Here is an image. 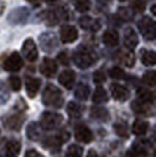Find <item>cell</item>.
Listing matches in <instances>:
<instances>
[{
    "mask_svg": "<svg viewBox=\"0 0 156 157\" xmlns=\"http://www.w3.org/2000/svg\"><path fill=\"white\" fill-rule=\"evenodd\" d=\"M40 72L41 74H44L47 78H53L57 72H58V66H57V62L53 59H49V58H45L44 61L41 62V66H40Z\"/></svg>",
    "mask_w": 156,
    "mask_h": 157,
    "instance_id": "ba28073f",
    "label": "cell"
},
{
    "mask_svg": "<svg viewBox=\"0 0 156 157\" xmlns=\"http://www.w3.org/2000/svg\"><path fill=\"white\" fill-rule=\"evenodd\" d=\"M75 138L79 142H82V143H89L93 141V132L91 131L89 128H87L86 125L80 124L75 128Z\"/></svg>",
    "mask_w": 156,
    "mask_h": 157,
    "instance_id": "9c48e42d",
    "label": "cell"
},
{
    "mask_svg": "<svg viewBox=\"0 0 156 157\" xmlns=\"http://www.w3.org/2000/svg\"><path fill=\"white\" fill-rule=\"evenodd\" d=\"M87 157H101V156H100V155H99L95 150H89V152H88Z\"/></svg>",
    "mask_w": 156,
    "mask_h": 157,
    "instance_id": "f35d334b",
    "label": "cell"
},
{
    "mask_svg": "<svg viewBox=\"0 0 156 157\" xmlns=\"http://www.w3.org/2000/svg\"><path fill=\"white\" fill-rule=\"evenodd\" d=\"M122 62L126 66H128V67H133L134 62H135V56H134L133 52L124 53L123 55H122Z\"/></svg>",
    "mask_w": 156,
    "mask_h": 157,
    "instance_id": "1f68e13d",
    "label": "cell"
},
{
    "mask_svg": "<svg viewBox=\"0 0 156 157\" xmlns=\"http://www.w3.org/2000/svg\"><path fill=\"white\" fill-rule=\"evenodd\" d=\"M134 10L135 12H138V13H143L144 10H146V4L143 0H135L134 1Z\"/></svg>",
    "mask_w": 156,
    "mask_h": 157,
    "instance_id": "e575fe53",
    "label": "cell"
},
{
    "mask_svg": "<svg viewBox=\"0 0 156 157\" xmlns=\"http://www.w3.org/2000/svg\"><path fill=\"white\" fill-rule=\"evenodd\" d=\"M119 1H126V0H119Z\"/></svg>",
    "mask_w": 156,
    "mask_h": 157,
    "instance_id": "ee69618b",
    "label": "cell"
},
{
    "mask_svg": "<svg viewBox=\"0 0 156 157\" xmlns=\"http://www.w3.org/2000/svg\"><path fill=\"white\" fill-rule=\"evenodd\" d=\"M60 39L64 44H71L78 39V29L73 26H62L60 29Z\"/></svg>",
    "mask_w": 156,
    "mask_h": 157,
    "instance_id": "8992f818",
    "label": "cell"
},
{
    "mask_svg": "<svg viewBox=\"0 0 156 157\" xmlns=\"http://www.w3.org/2000/svg\"><path fill=\"white\" fill-rule=\"evenodd\" d=\"M27 136L31 138L32 141H38L41 136V131H40L39 127L35 123H31L27 128Z\"/></svg>",
    "mask_w": 156,
    "mask_h": 157,
    "instance_id": "cb8c5ba5",
    "label": "cell"
},
{
    "mask_svg": "<svg viewBox=\"0 0 156 157\" xmlns=\"http://www.w3.org/2000/svg\"><path fill=\"white\" fill-rule=\"evenodd\" d=\"M42 102L47 107L61 108L64 105V96L58 87L54 85H47L42 94Z\"/></svg>",
    "mask_w": 156,
    "mask_h": 157,
    "instance_id": "6da1fadb",
    "label": "cell"
},
{
    "mask_svg": "<svg viewBox=\"0 0 156 157\" xmlns=\"http://www.w3.org/2000/svg\"><path fill=\"white\" fill-rule=\"evenodd\" d=\"M10 85L14 92H19L21 89V80L18 76H12L10 78Z\"/></svg>",
    "mask_w": 156,
    "mask_h": 157,
    "instance_id": "d6a6232c",
    "label": "cell"
},
{
    "mask_svg": "<svg viewBox=\"0 0 156 157\" xmlns=\"http://www.w3.org/2000/svg\"><path fill=\"white\" fill-rule=\"evenodd\" d=\"M79 24H80V26L82 27L84 29H86V31H92V32L98 31L99 28H100V26H101L98 20L94 19V18H91V17H84V18H81L80 21H79Z\"/></svg>",
    "mask_w": 156,
    "mask_h": 157,
    "instance_id": "5bb4252c",
    "label": "cell"
},
{
    "mask_svg": "<svg viewBox=\"0 0 156 157\" xmlns=\"http://www.w3.org/2000/svg\"><path fill=\"white\" fill-rule=\"evenodd\" d=\"M59 82H60V85L64 86L66 89H72L74 86V82H75V73L69 69L64 71L59 76Z\"/></svg>",
    "mask_w": 156,
    "mask_h": 157,
    "instance_id": "7c38bea8",
    "label": "cell"
},
{
    "mask_svg": "<svg viewBox=\"0 0 156 157\" xmlns=\"http://www.w3.org/2000/svg\"><path fill=\"white\" fill-rule=\"evenodd\" d=\"M89 87L85 83H80L78 86V88H76V90H75V96L80 100H82V101H86L87 98H89Z\"/></svg>",
    "mask_w": 156,
    "mask_h": 157,
    "instance_id": "7402d4cb",
    "label": "cell"
},
{
    "mask_svg": "<svg viewBox=\"0 0 156 157\" xmlns=\"http://www.w3.org/2000/svg\"><path fill=\"white\" fill-rule=\"evenodd\" d=\"M155 8H156V6L154 5V6L151 7V12H153V14H156V11H155Z\"/></svg>",
    "mask_w": 156,
    "mask_h": 157,
    "instance_id": "b9f144b4",
    "label": "cell"
},
{
    "mask_svg": "<svg viewBox=\"0 0 156 157\" xmlns=\"http://www.w3.org/2000/svg\"><path fill=\"white\" fill-rule=\"evenodd\" d=\"M148 128H149V124L147 122H144L142 120H136L134 123H133V128L131 130L133 132L137 135V136H141V135H144L147 131H148Z\"/></svg>",
    "mask_w": 156,
    "mask_h": 157,
    "instance_id": "2e32d148",
    "label": "cell"
},
{
    "mask_svg": "<svg viewBox=\"0 0 156 157\" xmlns=\"http://www.w3.org/2000/svg\"><path fill=\"white\" fill-rule=\"evenodd\" d=\"M67 113L72 118H79L82 114V108L75 102H69L67 105Z\"/></svg>",
    "mask_w": 156,
    "mask_h": 157,
    "instance_id": "44dd1931",
    "label": "cell"
},
{
    "mask_svg": "<svg viewBox=\"0 0 156 157\" xmlns=\"http://www.w3.org/2000/svg\"><path fill=\"white\" fill-rule=\"evenodd\" d=\"M25 157H44L41 154H39L38 151H35V150H28L25 154Z\"/></svg>",
    "mask_w": 156,
    "mask_h": 157,
    "instance_id": "74e56055",
    "label": "cell"
},
{
    "mask_svg": "<svg viewBox=\"0 0 156 157\" xmlns=\"http://www.w3.org/2000/svg\"><path fill=\"white\" fill-rule=\"evenodd\" d=\"M138 28L140 32L144 36L146 40H154L156 36V26L154 20L144 17L138 21Z\"/></svg>",
    "mask_w": 156,
    "mask_h": 157,
    "instance_id": "277c9868",
    "label": "cell"
},
{
    "mask_svg": "<svg viewBox=\"0 0 156 157\" xmlns=\"http://www.w3.org/2000/svg\"><path fill=\"white\" fill-rule=\"evenodd\" d=\"M29 4H32V5H35V6H38L39 5V0H27Z\"/></svg>",
    "mask_w": 156,
    "mask_h": 157,
    "instance_id": "ab89813d",
    "label": "cell"
},
{
    "mask_svg": "<svg viewBox=\"0 0 156 157\" xmlns=\"http://www.w3.org/2000/svg\"><path fill=\"white\" fill-rule=\"evenodd\" d=\"M108 101V94L104 90L102 87H99L95 89V92L93 94V102L94 103H98V105H101V103H104Z\"/></svg>",
    "mask_w": 156,
    "mask_h": 157,
    "instance_id": "ac0fdd59",
    "label": "cell"
},
{
    "mask_svg": "<svg viewBox=\"0 0 156 157\" xmlns=\"http://www.w3.org/2000/svg\"><path fill=\"white\" fill-rule=\"evenodd\" d=\"M148 105H150V103H146V102H142L138 100V102L135 101L131 103V108H133V110L138 113V114H147V113H149L150 108V107H148Z\"/></svg>",
    "mask_w": 156,
    "mask_h": 157,
    "instance_id": "4316f807",
    "label": "cell"
},
{
    "mask_svg": "<svg viewBox=\"0 0 156 157\" xmlns=\"http://www.w3.org/2000/svg\"><path fill=\"white\" fill-rule=\"evenodd\" d=\"M147 156H148L147 155V151L144 150L141 145H137V144H135L127 152V155H126V157H147Z\"/></svg>",
    "mask_w": 156,
    "mask_h": 157,
    "instance_id": "484cf974",
    "label": "cell"
},
{
    "mask_svg": "<svg viewBox=\"0 0 156 157\" xmlns=\"http://www.w3.org/2000/svg\"><path fill=\"white\" fill-rule=\"evenodd\" d=\"M111 92L113 98H115L116 101H120V102L126 101L128 98V96H129V90L124 86H121L119 85V83H113L111 85Z\"/></svg>",
    "mask_w": 156,
    "mask_h": 157,
    "instance_id": "30bf717a",
    "label": "cell"
},
{
    "mask_svg": "<svg viewBox=\"0 0 156 157\" xmlns=\"http://www.w3.org/2000/svg\"><path fill=\"white\" fill-rule=\"evenodd\" d=\"M22 53L25 55L26 60H28L29 62H33L38 59V49H37V45L32 39H27L24 42L22 46Z\"/></svg>",
    "mask_w": 156,
    "mask_h": 157,
    "instance_id": "52a82bcc",
    "label": "cell"
},
{
    "mask_svg": "<svg viewBox=\"0 0 156 157\" xmlns=\"http://www.w3.org/2000/svg\"><path fill=\"white\" fill-rule=\"evenodd\" d=\"M82 152H84L82 147L72 144L66 150V157H82Z\"/></svg>",
    "mask_w": 156,
    "mask_h": 157,
    "instance_id": "d4e9b609",
    "label": "cell"
},
{
    "mask_svg": "<svg viewBox=\"0 0 156 157\" xmlns=\"http://www.w3.org/2000/svg\"><path fill=\"white\" fill-rule=\"evenodd\" d=\"M93 80H94V82L96 85H101L106 81V75H104V73L102 71H96L93 75Z\"/></svg>",
    "mask_w": 156,
    "mask_h": 157,
    "instance_id": "836d02e7",
    "label": "cell"
},
{
    "mask_svg": "<svg viewBox=\"0 0 156 157\" xmlns=\"http://www.w3.org/2000/svg\"><path fill=\"white\" fill-rule=\"evenodd\" d=\"M137 96H138L140 101L146 102V103H153V101H154L153 93L150 92V90H148L147 88H140L137 90Z\"/></svg>",
    "mask_w": 156,
    "mask_h": 157,
    "instance_id": "ffe728a7",
    "label": "cell"
},
{
    "mask_svg": "<svg viewBox=\"0 0 156 157\" xmlns=\"http://www.w3.org/2000/svg\"><path fill=\"white\" fill-rule=\"evenodd\" d=\"M109 75H111V78H116V80H123L126 78V73L120 67H113L109 72Z\"/></svg>",
    "mask_w": 156,
    "mask_h": 157,
    "instance_id": "4dcf8cb0",
    "label": "cell"
},
{
    "mask_svg": "<svg viewBox=\"0 0 156 157\" xmlns=\"http://www.w3.org/2000/svg\"><path fill=\"white\" fill-rule=\"evenodd\" d=\"M124 46L127 47L128 49H134L135 47L138 45V38H137L136 32L131 28V27H128L126 31H124Z\"/></svg>",
    "mask_w": 156,
    "mask_h": 157,
    "instance_id": "8fae6325",
    "label": "cell"
},
{
    "mask_svg": "<svg viewBox=\"0 0 156 157\" xmlns=\"http://www.w3.org/2000/svg\"><path fill=\"white\" fill-rule=\"evenodd\" d=\"M2 10H4V2H2V0H0V13L2 12Z\"/></svg>",
    "mask_w": 156,
    "mask_h": 157,
    "instance_id": "60d3db41",
    "label": "cell"
},
{
    "mask_svg": "<svg viewBox=\"0 0 156 157\" xmlns=\"http://www.w3.org/2000/svg\"><path fill=\"white\" fill-rule=\"evenodd\" d=\"M22 66H24L22 58L17 52L12 53L4 62V68L7 72H18L22 68Z\"/></svg>",
    "mask_w": 156,
    "mask_h": 157,
    "instance_id": "5b68a950",
    "label": "cell"
},
{
    "mask_svg": "<svg viewBox=\"0 0 156 157\" xmlns=\"http://www.w3.org/2000/svg\"><path fill=\"white\" fill-rule=\"evenodd\" d=\"M57 138L60 141V143H64V142H66V141L69 138V134H68L67 131L62 130V131H60L58 135H57Z\"/></svg>",
    "mask_w": 156,
    "mask_h": 157,
    "instance_id": "8d00e7d4",
    "label": "cell"
},
{
    "mask_svg": "<svg viewBox=\"0 0 156 157\" xmlns=\"http://www.w3.org/2000/svg\"><path fill=\"white\" fill-rule=\"evenodd\" d=\"M47 2H54V1H58V0H46Z\"/></svg>",
    "mask_w": 156,
    "mask_h": 157,
    "instance_id": "7bdbcfd3",
    "label": "cell"
},
{
    "mask_svg": "<svg viewBox=\"0 0 156 157\" xmlns=\"http://www.w3.org/2000/svg\"><path fill=\"white\" fill-rule=\"evenodd\" d=\"M20 143L15 140H12V141H8L6 144V152L8 155H12V156H15L20 152Z\"/></svg>",
    "mask_w": 156,
    "mask_h": 157,
    "instance_id": "603a6c76",
    "label": "cell"
},
{
    "mask_svg": "<svg viewBox=\"0 0 156 157\" xmlns=\"http://www.w3.org/2000/svg\"><path fill=\"white\" fill-rule=\"evenodd\" d=\"M74 6L79 12H87L91 8V2L89 0H75Z\"/></svg>",
    "mask_w": 156,
    "mask_h": 157,
    "instance_id": "f546056e",
    "label": "cell"
},
{
    "mask_svg": "<svg viewBox=\"0 0 156 157\" xmlns=\"http://www.w3.org/2000/svg\"><path fill=\"white\" fill-rule=\"evenodd\" d=\"M95 61H96V55L91 49L85 47H80L74 54V62L79 68L86 69L92 65H94Z\"/></svg>",
    "mask_w": 156,
    "mask_h": 157,
    "instance_id": "7a4b0ae2",
    "label": "cell"
},
{
    "mask_svg": "<svg viewBox=\"0 0 156 157\" xmlns=\"http://www.w3.org/2000/svg\"><path fill=\"white\" fill-rule=\"evenodd\" d=\"M62 116L53 111H46L40 118V124L46 130H52L62 123Z\"/></svg>",
    "mask_w": 156,
    "mask_h": 157,
    "instance_id": "3957f363",
    "label": "cell"
},
{
    "mask_svg": "<svg viewBox=\"0 0 156 157\" xmlns=\"http://www.w3.org/2000/svg\"><path fill=\"white\" fill-rule=\"evenodd\" d=\"M114 129H115V132H116L119 136H121V137L127 138L129 136L128 135V127L123 122H117V123H115Z\"/></svg>",
    "mask_w": 156,
    "mask_h": 157,
    "instance_id": "f1b7e54d",
    "label": "cell"
},
{
    "mask_svg": "<svg viewBox=\"0 0 156 157\" xmlns=\"http://www.w3.org/2000/svg\"><path fill=\"white\" fill-rule=\"evenodd\" d=\"M142 81L149 87H155L156 85V73L154 71L144 73L142 76Z\"/></svg>",
    "mask_w": 156,
    "mask_h": 157,
    "instance_id": "83f0119b",
    "label": "cell"
},
{
    "mask_svg": "<svg viewBox=\"0 0 156 157\" xmlns=\"http://www.w3.org/2000/svg\"><path fill=\"white\" fill-rule=\"evenodd\" d=\"M103 42L107 47H116L119 45V33L114 29H108L103 34Z\"/></svg>",
    "mask_w": 156,
    "mask_h": 157,
    "instance_id": "9a60e30c",
    "label": "cell"
},
{
    "mask_svg": "<svg viewBox=\"0 0 156 157\" xmlns=\"http://www.w3.org/2000/svg\"><path fill=\"white\" fill-rule=\"evenodd\" d=\"M40 86H41V81H40L39 78H28L26 80V92H27V95L29 96V98H34L38 92H39V88Z\"/></svg>",
    "mask_w": 156,
    "mask_h": 157,
    "instance_id": "4fadbf2b",
    "label": "cell"
},
{
    "mask_svg": "<svg viewBox=\"0 0 156 157\" xmlns=\"http://www.w3.org/2000/svg\"><path fill=\"white\" fill-rule=\"evenodd\" d=\"M91 115L93 118L95 120H100V121H107L109 118V114L102 107H94L91 109Z\"/></svg>",
    "mask_w": 156,
    "mask_h": 157,
    "instance_id": "e0dca14e",
    "label": "cell"
},
{
    "mask_svg": "<svg viewBox=\"0 0 156 157\" xmlns=\"http://www.w3.org/2000/svg\"><path fill=\"white\" fill-rule=\"evenodd\" d=\"M141 61L144 66H154L156 63V54L153 51H143Z\"/></svg>",
    "mask_w": 156,
    "mask_h": 157,
    "instance_id": "d6986e66",
    "label": "cell"
},
{
    "mask_svg": "<svg viewBox=\"0 0 156 157\" xmlns=\"http://www.w3.org/2000/svg\"><path fill=\"white\" fill-rule=\"evenodd\" d=\"M58 60H59V62H60V63H62L64 66L69 65V58H68V55H67V53L66 52L59 53Z\"/></svg>",
    "mask_w": 156,
    "mask_h": 157,
    "instance_id": "d590c367",
    "label": "cell"
}]
</instances>
